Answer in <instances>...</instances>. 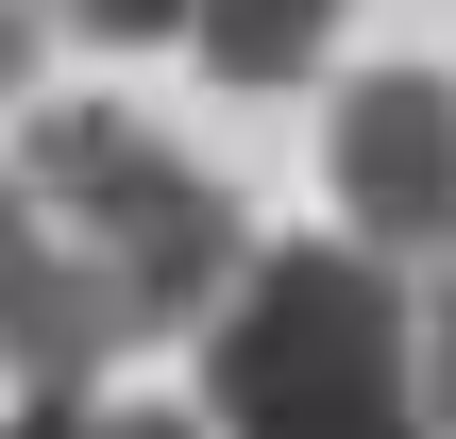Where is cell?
<instances>
[{
	"label": "cell",
	"instance_id": "8992f818",
	"mask_svg": "<svg viewBox=\"0 0 456 439\" xmlns=\"http://www.w3.org/2000/svg\"><path fill=\"white\" fill-rule=\"evenodd\" d=\"M406 423L456 439V288H440V305H406Z\"/></svg>",
	"mask_w": 456,
	"mask_h": 439
},
{
	"label": "cell",
	"instance_id": "5b68a950",
	"mask_svg": "<svg viewBox=\"0 0 456 439\" xmlns=\"http://www.w3.org/2000/svg\"><path fill=\"white\" fill-rule=\"evenodd\" d=\"M0 439H203L186 406H118V389H34Z\"/></svg>",
	"mask_w": 456,
	"mask_h": 439
},
{
	"label": "cell",
	"instance_id": "52a82bcc",
	"mask_svg": "<svg viewBox=\"0 0 456 439\" xmlns=\"http://www.w3.org/2000/svg\"><path fill=\"white\" fill-rule=\"evenodd\" d=\"M34 17H68V34H102V51H152V34H186V0H34Z\"/></svg>",
	"mask_w": 456,
	"mask_h": 439
},
{
	"label": "cell",
	"instance_id": "277c9868",
	"mask_svg": "<svg viewBox=\"0 0 456 439\" xmlns=\"http://www.w3.org/2000/svg\"><path fill=\"white\" fill-rule=\"evenodd\" d=\"M186 51H203V85H305L322 51H338V0H186Z\"/></svg>",
	"mask_w": 456,
	"mask_h": 439
},
{
	"label": "cell",
	"instance_id": "3957f363",
	"mask_svg": "<svg viewBox=\"0 0 456 439\" xmlns=\"http://www.w3.org/2000/svg\"><path fill=\"white\" fill-rule=\"evenodd\" d=\"M135 338H118V305L85 288V254L17 203V169H0V372H34V389H102Z\"/></svg>",
	"mask_w": 456,
	"mask_h": 439
},
{
	"label": "cell",
	"instance_id": "ba28073f",
	"mask_svg": "<svg viewBox=\"0 0 456 439\" xmlns=\"http://www.w3.org/2000/svg\"><path fill=\"white\" fill-rule=\"evenodd\" d=\"M34 102V0H0V118Z\"/></svg>",
	"mask_w": 456,
	"mask_h": 439
},
{
	"label": "cell",
	"instance_id": "6da1fadb",
	"mask_svg": "<svg viewBox=\"0 0 456 439\" xmlns=\"http://www.w3.org/2000/svg\"><path fill=\"white\" fill-rule=\"evenodd\" d=\"M34 135H17V203L85 254V288L118 305V338H186L220 288H237V254H254V220H237V186H203L152 118H118V102H17Z\"/></svg>",
	"mask_w": 456,
	"mask_h": 439
},
{
	"label": "cell",
	"instance_id": "7a4b0ae2",
	"mask_svg": "<svg viewBox=\"0 0 456 439\" xmlns=\"http://www.w3.org/2000/svg\"><path fill=\"white\" fill-rule=\"evenodd\" d=\"M322 186L355 220V254H456V85L440 68H372L322 135Z\"/></svg>",
	"mask_w": 456,
	"mask_h": 439
}]
</instances>
